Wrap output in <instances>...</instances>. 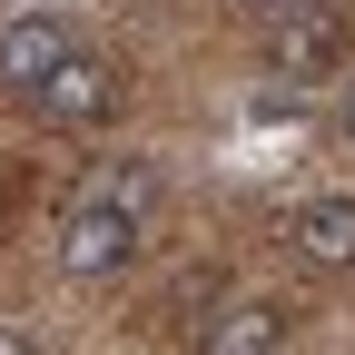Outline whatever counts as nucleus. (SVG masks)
I'll list each match as a JSON object with an SVG mask.
<instances>
[{"label": "nucleus", "instance_id": "obj_1", "mask_svg": "<svg viewBox=\"0 0 355 355\" xmlns=\"http://www.w3.org/2000/svg\"><path fill=\"white\" fill-rule=\"evenodd\" d=\"M30 109H40V128H69V139H89V128H109V119L128 109V69L99 60V50H69L50 79L30 89Z\"/></svg>", "mask_w": 355, "mask_h": 355}, {"label": "nucleus", "instance_id": "obj_2", "mask_svg": "<svg viewBox=\"0 0 355 355\" xmlns=\"http://www.w3.org/2000/svg\"><path fill=\"white\" fill-rule=\"evenodd\" d=\"M266 50H277V79L286 89H316V79H345V20L326 0H286L266 20Z\"/></svg>", "mask_w": 355, "mask_h": 355}, {"label": "nucleus", "instance_id": "obj_3", "mask_svg": "<svg viewBox=\"0 0 355 355\" xmlns=\"http://www.w3.org/2000/svg\"><path fill=\"white\" fill-rule=\"evenodd\" d=\"M139 237H148V217H119V207H69V227H60V277H79V286H109V277H128L139 266Z\"/></svg>", "mask_w": 355, "mask_h": 355}, {"label": "nucleus", "instance_id": "obj_4", "mask_svg": "<svg viewBox=\"0 0 355 355\" xmlns=\"http://www.w3.org/2000/svg\"><path fill=\"white\" fill-rule=\"evenodd\" d=\"M286 247H296V266H316V277H345L355 266V198H306L286 217Z\"/></svg>", "mask_w": 355, "mask_h": 355}, {"label": "nucleus", "instance_id": "obj_5", "mask_svg": "<svg viewBox=\"0 0 355 355\" xmlns=\"http://www.w3.org/2000/svg\"><path fill=\"white\" fill-rule=\"evenodd\" d=\"M69 50H79V40H69V20H50V10H30V20H10V30H0V79H10L20 99H30V89L50 79V69H60Z\"/></svg>", "mask_w": 355, "mask_h": 355}, {"label": "nucleus", "instance_id": "obj_6", "mask_svg": "<svg viewBox=\"0 0 355 355\" xmlns=\"http://www.w3.org/2000/svg\"><path fill=\"white\" fill-rule=\"evenodd\" d=\"M286 345V306L277 296H227L207 316V336H198V355H277Z\"/></svg>", "mask_w": 355, "mask_h": 355}, {"label": "nucleus", "instance_id": "obj_7", "mask_svg": "<svg viewBox=\"0 0 355 355\" xmlns=\"http://www.w3.org/2000/svg\"><path fill=\"white\" fill-rule=\"evenodd\" d=\"M79 198H89V207H119V217H148V207H158V168L119 158V168H99V178H89Z\"/></svg>", "mask_w": 355, "mask_h": 355}, {"label": "nucleus", "instance_id": "obj_8", "mask_svg": "<svg viewBox=\"0 0 355 355\" xmlns=\"http://www.w3.org/2000/svg\"><path fill=\"white\" fill-rule=\"evenodd\" d=\"M0 355H40V336H30L20 316H0Z\"/></svg>", "mask_w": 355, "mask_h": 355}, {"label": "nucleus", "instance_id": "obj_9", "mask_svg": "<svg viewBox=\"0 0 355 355\" xmlns=\"http://www.w3.org/2000/svg\"><path fill=\"white\" fill-rule=\"evenodd\" d=\"M336 128L355 139V69H345V89H336Z\"/></svg>", "mask_w": 355, "mask_h": 355}, {"label": "nucleus", "instance_id": "obj_10", "mask_svg": "<svg viewBox=\"0 0 355 355\" xmlns=\"http://www.w3.org/2000/svg\"><path fill=\"white\" fill-rule=\"evenodd\" d=\"M247 10H257V20H277V10H286V0H247Z\"/></svg>", "mask_w": 355, "mask_h": 355}]
</instances>
